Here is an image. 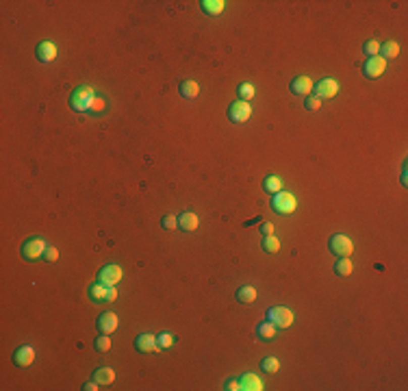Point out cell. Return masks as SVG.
<instances>
[{
    "label": "cell",
    "mask_w": 408,
    "mask_h": 391,
    "mask_svg": "<svg viewBox=\"0 0 408 391\" xmlns=\"http://www.w3.org/2000/svg\"><path fill=\"white\" fill-rule=\"evenodd\" d=\"M200 93V87L195 81H183L180 83V96L183 98H195Z\"/></svg>",
    "instance_id": "cell-23"
},
{
    "label": "cell",
    "mask_w": 408,
    "mask_h": 391,
    "mask_svg": "<svg viewBox=\"0 0 408 391\" xmlns=\"http://www.w3.org/2000/svg\"><path fill=\"white\" fill-rule=\"evenodd\" d=\"M115 298H118V289H115V287H109V294H107V302H115Z\"/></svg>",
    "instance_id": "cell-38"
},
{
    "label": "cell",
    "mask_w": 408,
    "mask_h": 391,
    "mask_svg": "<svg viewBox=\"0 0 408 391\" xmlns=\"http://www.w3.org/2000/svg\"><path fill=\"white\" fill-rule=\"evenodd\" d=\"M252 115V107L250 103H245V100H235L230 107H228V118L230 122H235V124H243V122L250 120Z\"/></svg>",
    "instance_id": "cell-7"
},
{
    "label": "cell",
    "mask_w": 408,
    "mask_h": 391,
    "mask_svg": "<svg viewBox=\"0 0 408 391\" xmlns=\"http://www.w3.org/2000/svg\"><path fill=\"white\" fill-rule=\"evenodd\" d=\"M83 389H85V391H96V389H98V382L91 380V382H87V385H83Z\"/></svg>",
    "instance_id": "cell-39"
},
{
    "label": "cell",
    "mask_w": 408,
    "mask_h": 391,
    "mask_svg": "<svg viewBox=\"0 0 408 391\" xmlns=\"http://www.w3.org/2000/svg\"><path fill=\"white\" fill-rule=\"evenodd\" d=\"M93 380H96L98 385H111L115 380V372L111 367H98L96 372H93Z\"/></svg>",
    "instance_id": "cell-18"
},
{
    "label": "cell",
    "mask_w": 408,
    "mask_h": 391,
    "mask_svg": "<svg viewBox=\"0 0 408 391\" xmlns=\"http://www.w3.org/2000/svg\"><path fill=\"white\" fill-rule=\"evenodd\" d=\"M339 83L334 78H322L317 85H313V96H317L319 100H330L337 96Z\"/></svg>",
    "instance_id": "cell-8"
},
{
    "label": "cell",
    "mask_w": 408,
    "mask_h": 391,
    "mask_svg": "<svg viewBox=\"0 0 408 391\" xmlns=\"http://www.w3.org/2000/svg\"><path fill=\"white\" fill-rule=\"evenodd\" d=\"M257 337L261 339V341H272V339L276 337V326L272 322H263L257 326Z\"/></svg>",
    "instance_id": "cell-20"
},
{
    "label": "cell",
    "mask_w": 408,
    "mask_h": 391,
    "mask_svg": "<svg viewBox=\"0 0 408 391\" xmlns=\"http://www.w3.org/2000/svg\"><path fill=\"white\" fill-rule=\"evenodd\" d=\"M122 276H124V272H122L120 265L107 263V265H102V270L98 272V282H102V285H107V287H115L122 280Z\"/></svg>",
    "instance_id": "cell-5"
},
{
    "label": "cell",
    "mask_w": 408,
    "mask_h": 391,
    "mask_svg": "<svg viewBox=\"0 0 408 391\" xmlns=\"http://www.w3.org/2000/svg\"><path fill=\"white\" fill-rule=\"evenodd\" d=\"M237 93H239V100H252L254 98V93H257V89L250 85V83H241L239 85V89H237Z\"/></svg>",
    "instance_id": "cell-29"
},
{
    "label": "cell",
    "mask_w": 408,
    "mask_h": 391,
    "mask_svg": "<svg viewBox=\"0 0 408 391\" xmlns=\"http://www.w3.org/2000/svg\"><path fill=\"white\" fill-rule=\"evenodd\" d=\"M35 55H37V59L41 61V63H53L55 59H57V46L53 41H41L39 46H37V50H35Z\"/></svg>",
    "instance_id": "cell-13"
},
{
    "label": "cell",
    "mask_w": 408,
    "mask_h": 391,
    "mask_svg": "<svg viewBox=\"0 0 408 391\" xmlns=\"http://www.w3.org/2000/svg\"><path fill=\"white\" fill-rule=\"evenodd\" d=\"M384 70H387V61H384L380 55L369 57L365 61V65H363V74L367 78H380L384 74Z\"/></svg>",
    "instance_id": "cell-9"
},
{
    "label": "cell",
    "mask_w": 408,
    "mask_h": 391,
    "mask_svg": "<svg viewBox=\"0 0 408 391\" xmlns=\"http://www.w3.org/2000/svg\"><path fill=\"white\" fill-rule=\"evenodd\" d=\"M363 53H365L367 57H376V55H380V43H378V39H369V41H365V46H363Z\"/></svg>",
    "instance_id": "cell-30"
},
{
    "label": "cell",
    "mask_w": 408,
    "mask_h": 391,
    "mask_svg": "<svg viewBox=\"0 0 408 391\" xmlns=\"http://www.w3.org/2000/svg\"><path fill=\"white\" fill-rule=\"evenodd\" d=\"M291 91H293L295 96H311L313 81L309 76H295L293 81H291Z\"/></svg>",
    "instance_id": "cell-14"
},
{
    "label": "cell",
    "mask_w": 408,
    "mask_h": 391,
    "mask_svg": "<svg viewBox=\"0 0 408 391\" xmlns=\"http://www.w3.org/2000/svg\"><path fill=\"white\" fill-rule=\"evenodd\" d=\"M237 300L239 302H243V304H250V302H254L257 300V289H254L252 285H243V287H239L237 289Z\"/></svg>",
    "instance_id": "cell-21"
},
{
    "label": "cell",
    "mask_w": 408,
    "mask_h": 391,
    "mask_svg": "<svg viewBox=\"0 0 408 391\" xmlns=\"http://www.w3.org/2000/svg\"><path fill=\"white\" fill-rule=\"evenodd\" d=\"M35 361V350L31 346H20L16 352H13V363L18 367H28Z\"/></svg>",
    "instance_id": "cell-12"
},
{
    "label": "cell",
    "mask_w": 408,
    "mask_h": 391,
    "mask_svg": "<svg viewBox=\"0 0 408 391\" xmlns=\"http://www.w3.org/2000/svg\"><path fill=\"white\" fill-rule=\"evenodd\" d=\"M178 228L180 230H195L198 228V215L193 211H185L178 215Z\"/></svg>",
    "instance_id": "cell-16"
},
{
    "label": "cell",
    "mask_w": 408,
    "mask_h": 391,
    "mask_svg": "<svg viewBox=\"0 0 408 391\" xmlns=\"http://www.w3.org/2000/svg\"><path fill=\"white\" fill-rule=\"evenodd\" d=\"M118 324H120L118 315L111 313V311H107V313H102V315L98 317V322H96L98 330L102 332V335H111V332H113L115 328H118Z\"/></svg>",
    "instance_id": "cell-11"
},
{
    "label": "cell",
    "mask_w": 408,
    "mask_h": 391,
    "mask_svg": "<svg viewBox=\"0 0 408 391\" xmlns=\"http://www.w3.org/2000/svg\"><path fill=\"white\" fill-rule=\"evenodd\" d=\"M107 294H109V287L102 285V282H93L89 287V298L93 302H107Z\"/></svg>",
    "instance_id": "cell-22"
},
{
    "label": "cell",
    "mask_w": 408,
    "mask_h": 391,
    "mask_svg": "<svg viewBox=\"0 0 408 391\" xmlns=\"http://www.w3.org/2000/svg\"><path fill=\"white\" fill-rule=\"evenodd\" d=\"M93 100H96V89L89 87V85H81V87H76V89L72 91L70 107L74 109V111H78V113H89Z\"/></svg>",
    "instance_id": "cell-1"
},
{
    "label": "cell",
    "mask_w": 408,
    "mask_h": 391,
    "mask_svg": "<svg viewBox=\"0 0 408 391\" xmlns=\"http://www.w3.org/2000/svg\"><path fill=\"white\" fill-rule=\"evenodd\" d=\"M43 259L50 261V263H55V261L59 259V250H57L55 246H46V252H43Z\"/></svg>",
    "instance_id": "cell-35"
},
{
    "label": "cell",
    "mask_w": 408,
    "mask_h": 391,
    "mask_svg": "<svg viewBox=\"0 0 408 391\" xmlns=\"http://www.w3.org/2000/svg\"><path fill=\"white\" fill-rule=\"evenodd\" d=\"M93 346H96L98 352H109L111 350V339H109V335H100L96 341H93Z\"/></svg>",
    "instance_id": "cell-31"
},
{
    "label": "cell",
    "mask_w": 408,
    "mask_h": 391,
    "mask_svg": "<svg viewBox=\"0 0 408 391\" xmlns=\"http://www.w3.org/2000/svg\"><path fill=\"white\" fill-rule=\"evenodd\" d=\"M239 389H243V391H261V389H263V382H261V378H257L254 374H243L241 378H239Z\"/></svg>",
    "instance_id": "cell-15"
},
{
    "label": "cell",
    "mask_w": 408,
    "mask_h": 391,
    "mask_svg": "<svg viewBox=\"0 0 408 391\" xmlns=\"http://www.w3.org/2000/svg\"><path fill=\"white\" fill-rule=\"evenodd\" d=\"M135 348L139 352H143V354L161 352L159 350V344H157V335H152V332H141V335L135 339Z\"/></svg>",
    "instance_id": "cell-10"
},
{
    "label": "cell",
    "mask_w": 408,
    "mask_h": 391,
    "mask_svg": "<svg viewBox=\"0 0 408 391\" xmlns=\"http://www.w3.org/2000/svg\"><path fill=\"white\" fill-rule=\"evenodd\" d=\"M200 7H202V11L207 13V16H220V13L224 11L226 3L224 0H202Z\"/></svg>",
    "instance_id": "cell-17"
},
{
    "label": "cell",
    "mask_w": 408,
    "mask_h": 391,
    "mask_svg": "<svg viewBox=\"0 0 408 391\" xmlns=\"http://www.w3.org/2000/svg\"><path fill=\"white\" fill-rule=\"evenodd\" d=\"M174 335L172 332H159L157 335V344H159V350H167V348H172L174 346Z\"/></svg>",
    "instance_id": "cell-28"
},
{
    "label": "cell",
    "mask_w": 408,
    "mask_h": 391,
    "mask_svg": "<svg viewBox=\"0 0 408 391\" xmlns=\"http://www.w3.org/2000/svg\"><path fill=\"white\" fill-rule=\"evenodd\" d=\"M267 322H272L276 328H289L293 324V311L287 307H272L267 309Z\"/></svg>",
    "instance_id": "cell-3"
},
{
    "label": "cell",
    "mask_w": 408,
    "mask_h": 391,
    "mask_svg": "<svg viewBox=\"0 0 408 391\" xmlns=\"http://www.w3.org/2000/svg\"><path fill=\"white\" fill-rule=\"evenodd\" d=\"M328 248H330L332 255L337 257H349L354 252V246H352V239L345 237V235H332L330 241H328Z\"/></svg>",
    "instance_id": "cell-6"
},
{
    "label": "cell",
    "mask_w": 408,
    "mask_h": 391,
    "mask_svg": "<svg viewBox=\"0 0 408 391\" xmlns=\"http://www.w3.org/2000/svg\"><path fill=\"white\" fill-rule=\"evenodd\" d=\"M397 55H399V43L397 41L389 39V41L380 43V57H382L384 61H387V59H395Z\"/></svg>",
    "instance_id": "cell-19"
},
{
    "label": "cell",
    "mask_w": 408,
    "mask_h": 391,
    "mask_svg": "<svg viewBox=\"0 0 408 391\" xmlns=\"http://www.w3.org/2000/svg\"><path fill=\"white\" fill-rule=\"evenodd\" d=\"M261 369L267 372V374H274V372H278L280 369V361L276 357H265L263 361H261Z\"/></svg>",
    "instance_id": "cell-27"
},
{
    "label": "cell",
    "mask_w": 408,
    "mask_h": 391,
    "mask_svg": "<svg viewBox=\"0 0 408 391\" xmlns=\"http://www.w3.org/2000/svg\"><path fill=\"white\" fill-rule=\"evenodd\" d=\"M272 209L280 215H291L297 209V200L293 193L289 191H278L272 196Z\"/></svg>",
    "instance_id": "cell-2"
},
{
    "label": "cell",
    "mask_w": 408,
    "mask_h": 391,
    "mask_svg": "<svg viewBox=\"0 0 408 391\" xmlns=\"http://www.w3.org/2000/svg\"><path fill=\"white\" fill-rule=\"evenodd\" d=\"M334 272L339 276H349L352 274V261H349V257H339V261L334 263Z\"/></svg>",
    "instance_id": "cell-24"
},
{
    "label": "cell",
    "mask_w": 408,
    "mask_h": 391,
    "mask_svg": "<svg viewBox=\"0 0 408 391\" xmlns=\"http://www.w3.org/2000/svg\"><path fill=\"white\" fill-rule=\"evenodd\" d=\"M263 250L269 252V255H276V252L280 250V241H278V237H274V235H265V239H263Z\"/></svg>",
    "instance_id": "cell-26"
},
{
    "label": "cell",
    "mask_w": 408,
    "mask_h": 391,
    "mask_svg": "<svg viewBox=\"0 0 408 391\" xmlns=\"http://www.w3.org/2000/svg\"><path fill=\"white\" fill-rule=\"evenodd\" d=\"M161 224H163V228L165 230H174L178 226V217H174V215H165L163 220H161Z\"/></svg>",
    "instance_id": "cell-34"
},
{
    "label": "cell",
    "mask_w": 408,
    "mask_h": 391,
    "mask_svg": "<svg viewBox=\"0 0 408 391\" xmlns=\"http://www.w3.org/2000/svg\"><path fill=\"white\" fill-rule=\"evenodd\" d=\"M43 252H46V241L41 237H31L22 243V257L26 261L39 259V257H43Z\"/></svg>",
    "instance_id": "cell-4"
},
{
    "label": "cell",
    "mask_w": 408,
    "mask_h": 391,
    "mask_svg": "<svg viewBox=\"0 0 408 391\" xmlns=\"http://www.w3.org/2000/svg\"><path fill=\"white\" fill-rule=\"evenodd\" d=\"M105 107H107L105 98H98V96H96V100H93V105H91V109H89V113H91V115H100L102 111H105Z\"/></svg>",
    "instance_id": "cell-32"
},
{
    "label": "cell",
    "mask_w": 408,
    "mask_h": 391,
    "mask_svg": "<svg viewBox=\"0 0 408 391\" xmlns=\"http://www.w3.org/2000/svg\"><path fill=\"white\" fill-rule=\"evenodd\" d=\"M319 105H322V100L317 96H306V100H304V107L309 109V111H317Z\"/></svg>",
    "instance_id": "cell-33"
},
{
    "label": "cell",
    "mask_w": 408,
    "mask_h": 391,
    "mask_svg": "<svg viewBox=\"0 0 408 391\" xmlns=\"http://www.w3.org/2000/svg\"><path fill=\"white\" fill-rule=\"evenodd\" d=\"M274 224L272 222H263V224H261V233H263V235H274Z\"/></svg>",
    "instance_id": "cell-36"
},
{
    "label": "cell",
    "mask_w": 408,
    "mask_h": 391,
    "mask_svg": "<svg viewBox=\"0 0 408 391\" xmlns=\"http://www.w3.org/2000/svg\"><path fill=\"white\" fill-rule=\"evenodd\" d=\"M263 189L267 191V193H278L280 189H282V180L278 178V176H267L265 180H263Z\"/></svg>",
    "instance_id": "cell-25"
},
{
    "label": "cell",
    "mask_w": 408,
    "mask_h": 391,
    "mask_svg": "<svg viewBox=\"0 0 408 391\" xmlns=\"http://www.w3.org/2000/svg\"><path fill=\"white\" fill-rule=\"evenodd\" d=\"M224 389H228V391H237V389H239V380H235V378L226 380V385H224Z\"/></svg>",
    "instance_id": "cell-37"
}]
</instances>
